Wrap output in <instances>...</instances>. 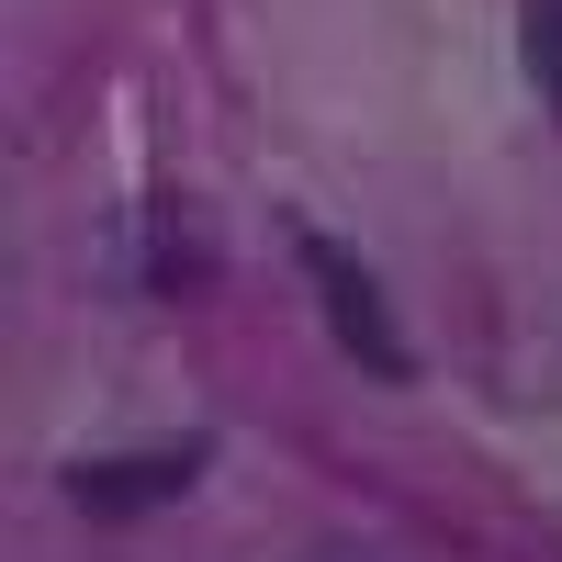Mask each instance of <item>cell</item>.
Segmentation results:
<instances>
[{
  "label": "cell",
  "mask_w": 562,
  "mask_h": 562,
  "mask_svg": "<svg viewBox=\"0 0 562 562\" xmlns=\"http://www.w3.org/2000/svg\"><path fill=\"white\" fill-rule=\"evenodd\" d=\"M304 270H315V304H326V326H338V349L371 371V383H416V349H405V326L383 304V281H371L338 237H315V225H304Z\"/></svg>",
  "instance_id": "obj_1"
},
{
  "label": "cell",
  "mask_w": 562,
  "mask_h": 562,
  "mask_svg": "<svg viewBox=\"0 0 562 562\" xmlns=\"http://www.w3.org/2000/svg\"><path fill=\"white\" fill-rule=\"evenodd\" d=\"M192 473H203V439L147 450V461H68V495L90 506V518H124V506H169Z\"/></svg>",
  "instance_id": "obj_2"
},
{
  "label": "cell",
  "mask_w": 562,
  "mask_h": 562,
  "mask_svg": "<svg viewBox=\"0 0 562 562\" xmlns=\"http://www.w3.org/2000/svg\"><path fill=\"white\" fill-rule=\"evenodd\" d=\"M529 68H540L551 113H562V0H529Z\"/></svg>",
  "instance_id": "obj_3"
}]
</instances>
